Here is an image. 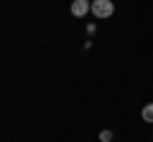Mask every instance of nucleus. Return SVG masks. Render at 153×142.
<instances>
[{"mask_svg":"<svg viewBox=\"0 0 153 142\" xmlns=\"http://www.w3.org/2000/svg\"><path fill=\"white\" fill-rule=\"evenodd\" d=\"M89 13H92L94 18H100V20H107L115 13V3L112 0H92V10Z\"/></svg>","mask_w":153,"mask_h":142,"instance_id":"obj_1","label":"nucleus"},{"mask_svg":"<svg viewBox=\"0 0 153 142\" xmlns=\"http://www.w3.org/2000/svg\"><path fill=\"white\" fill-rule=\"evenodd\" d=\"M71 15L74 18H84L89 10H92V0H71Z\"/></svg>","mask_w":153,"mask_h":142,"instance_id":"obj_2","label":"nucleus"},{"mask_svg":"<svg viewBox=\"0 0 153 142\" xmlns=\"http://www.w3.org/2000/svg\"><path fill=\"white\" fill-rule=\"evenodd\" d=\"M140 117H143V122H148V124H153V102H151V104H146V107H143Z\"/></svg>","mask_w":153,"mask_h":142,"instance_id":"obj_3","label":"nucleus"},{"mask_svg":"<svg viewBox=\"0 0 153 142\" xmlns=\"http://www.w3.org/2000/svg\"><path fill=\"white\" fill-rule=\"evenodd\" d=\"M100 140H102V142H110V140H112V132H110V130H102V132H100Z\"/></svg>","mask_w":153,"mask_h":142,"instance_id":"obj_4","label":"nucleus"}]
</instances>
